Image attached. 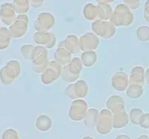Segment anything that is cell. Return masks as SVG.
Masks as SVG:
<instances>
[{
  "label": "cell",
  "mask_w": 149,
  "mask_h": 139,
  "mask_svg": "<svg viewBox=\"0 0 149 139\" xmlns=\"http://www.w3.org/2000/svg\"><path fill=\"white\" fill-rule=\"evenodd\" d=\"M111 7L109 5L101 4L96 7L93 4H87L84 7V15L89 20H93L97 17L101 19H108L111 17Z\"/></svg>",
  "instance_id": "6da1fadb"
},
{
  "label": "cell",
  "mask_w": 149,
  "mask_h": 139,
  "mask_svg": "<svg viewBox=\"0 0 149 139\" xmlns=\"http://www.w3.org/2000/svg\"><path fill=\"white\" fill-rule=\"evenodd\" d=\"M133 20V15L129 11L127 7L119 4L116 7L113 13L112 21L117 25H129Z\"/></svg>",
  "instance_id": "7a4b0ae2"
},
{
  "label": "cell",
  "mask_w": 149,
  "mask_h": 139,
  "mask_svg": "<svg viewBox=\"0 0 149 139\" xmlns=\"http://www.w3.org/2000/svg\"><path fill=\"white\" fill-rule=\"evenodd\" d=\"M54 18L53 16L48 13H42L39 16L36 21V27H46L49 28L53 25Z\"/></svg>",
  "instance_id": "3957f363"
},
{
  "label": "cell",
  "mask_w": 149,
  "mask_h": 139,
  "mask_svg": "<svg viewBox=\"0 0 149 139\" xmlns=\"http://www.w3.org/2000/svg\"><path fill=\"white\" fill-rule=\"evenodd\" d=\"M15 4L17 12H26L29 10V0H15Z\"/></svg>",
  "instance_id": "277c9868"
},
{
  "label": "cell",
  "mask_w": 149,
  "mask_h": 139,
  "mask_svg": "<svg viewBox=\"0 0 149 139\" xmlns=\"http://www.w3.org/2000/svg\"><path fill=\"white\" fill-rule=\"evenodd\" d=\"M127 7L131 10H135L140 5V0H124Z\"/></svg>",
  "instance_id": "5b68a950"
},
{
  "label": "cell",
  "mask_w": 149,
  "mask_h": 139,
  "mask_svg": "<svg viewBox=\"0 0 149 139\" xmlns=\"http://www.w3.org/2000/svg\"><path fill=\"white\" fill-rule=\"evenodd\" d=\"M3 139H17V133L13 130H7L3 134Z\"/></svg>",
  "instance_id": "8992f818"
},
{
  "label": "cell",
  "mask_w": 149,
  "mask_h": 139,
  "mask_svg": "<svg viewBox=\"0 0 149 139\" xmlns=\"http://www.w3.org/2000/svg\"><path fill=\"white\" fill-rule=\"evenodd\" d=\"M144 16H145V19L146 20V21H148L149 23V0L146 1V4Z\"/></svg>",
  "instance_id": "52a82bcc"
},
{
  "label": "cell",
  "mask_w": 149,
  "mask_h": 139,
  "mask_svg": "<svg viewBox=\"0 0 149 139\" xmlns=\"http://www.w3.org/2000/svg\"><path fill=\"white\" fill-rule=\"evenodd\" d=\"M31 6L33 7H39L43 3L44 0H30Z\"/></svg>",
  "instance_id": "ba28073f"
},
{
  "label": "cell",
  "mask_w": 149,
  "mask_h": 139,
  "mask_svg": "<svg viewBox=\"0 0 149 139\" xmlns=\"http://www.w3.org/2000/svg\"><path fill=\"white\" fill-rule=\"evenodd\" d=\"M114 1V0H97V2H99L101 4H107V3L111 2V1Z\"/></svg>",
  "instance_id": "9c48e42d"
}]
</instances>
